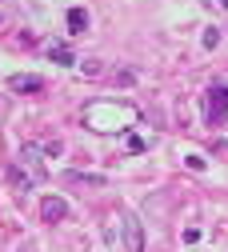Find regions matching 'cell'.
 <instances>
[{
	"label": "cell",
	"instance_id": "obj_13",
	"mask_svg": "<svg viewBox=\"0 0 228 252\" xmlns=\"http://www.w3.org/2000/svg\"><path fill=\"white\" fill-rule=\"evenodd\" d=\"M216 40H220V32H216V28H208V32H204V48H216Z\"/></svg>",
	"mask_w": 228,
	"mask_h": 252
},
{
	"label": "cell",
	"instance_id": "obj_15",
	"mask_svg": "<svg viewBox=\"0 0 228 252\" xmlns=\"http://www.w3.org/2000/svg\"><path fill=\"white\" fill-rule=\"evenodd\" d=\"M0 20H4V16H0Z\"/></svg>",
	"mask_w": 228,
	"mask_h": 252
},
{
	"label": "cell",
	"instance_id": "obj_2",
	"mask_svg": "<svg viewBox=\"0 0 228 252\" xmlns=\"http://www.w3.org/2000/svg\"><path fill=\"white\" fill-rule=\"evenodd\" d=\"M208 124H224L228 120V84H220V88H212L208 92Z\"/></svg>",
	"mask_w": 228,
	"mask_h": 252
},
{
	"label": "cell",
	"instance_id": "obj_4",
	"mask_svg": "<svg viewBox=\"0 0 228 252\" xmlns=\"http://www.w3.org/2000/svg\"><path fill=\"white\" fill-rule=\"evenodd\" d=\"M124 236H128V252H144V224H140V216H132V212L124 216Z\"/></svg>",
	"mask_w": 228,
	"mask_h": 252
},
{
	"label": "cell",
	"instance_id": "obj_7",
	"mask_svg": "<svg viewBox=\"0 0 228 252\" xmlns=\"http://www.w3.org/2000/svg\"><path fill=\"white\" fill-rule=\"evenodd\" d=\"M8 84H12L16 92H40V88H44V80H40V76H32V72H20V76H12Z\"/></svg>",
	"mask_w": 228,
	"mask_h": 252
},
{
	"label": "cell",
	"instance_id": "obj_12",
	"mask_svg": "<svg viewBox=\"0 0 228 252\" xmlns=\"http://www.w3.org/2000/svg\"><path fill=\"white\" fill-rule=\"evenodd\" d=\"M40 152H48V156H60V140H44V144H40Z\"/></svg>",
	"mask_w": 228,
	"mask_h": 252
},
{
	"label": "cell",
	"instance_id": "obj_10",
	"mask_svg": "<svg viewBox=\"0 0 228 252\" xmlns=\"http://www.w3.org/2000/svg\"><path fill=\"white\" fill-rule=\"evenodd\" d=\"M8 180H12L16 188H20V192H28V188H32V184H36V180H32L28 172H20V168H8Z\"/></svg>",
	"mask_w": 228,
	"mask_h": 252
},
{
	"label": "cell",
	"instance_id": "obj_14",
	"mask_svg": "<svg viewBox=\"0 0 228 252\" xmlns=\"http://www.w3.org/2000/svg\"><path fill=\"white\" fill-rule=\"evenodd\" d=\"M220 4H224V8H228V0H220Z\"/></svg>",
	"mask_w": 228,
	"mask_h": 252
},
{
	"label": "cell",
	"instance_id": "obj_3",
	"mask_svg": "<svg viewBox=\"0 0 228 252\" xmlns=\"http://www.w3.org/2000/svg\"><path fill=\"white\" fill-rule=\"evenodd\" d=\"M20 164H28V176H32V180H44V156H40V144H24V148H20Z\"/></svg>",
	"mask_w": 228,
	"mask_h": 252
},
{
	"label": "cell",
	"instance_id": "obj_6",
	"mask_svg": "<svg viewBox=\"0 0 228 252\" xmlns=\"http://www.w3.org/2000/svg\"><path fill=\"white\" fill-rule=\"evenodd\" d=\"M64 184H84V188H104L108 180L100 172H64Z\"/></svg>",
	"mask_w": 228,
	"mask_h": 252
},
{
	"label": "cell",
	"instance_id": "obj_5",
	"mask_svg": "<svg viewBox=\"0 0 228 252\" xmlns=\"http://www.w3.org/2000/svg\"><path fill=\"white\" fill-rule=\"evenodd\" d=\"M40 216L48 220V224H56V220L68 216V204H64L60 196H44V200H40Z\"/></svg>",
	"mask_w": 228,
	"mask_h": 252
},
{
	"label": "cell",
	"instance_id": "obj_1",
	"mask_svg": "<svg viewBox=\"0 0 228 252\" xmlns=\"http://www.w3.org/2000/svg\"><path fill=\"white\" fill-rule=\"evenodd\" d=\"M140 120V112L132 104H120V100H92L84 108V124L96 132H116V128H132Z\"/></svg>",
	"mask_w": 228,
	"mask_h": 252
},
{
	"label": "cell",
	"instance_id": "obj_9",
	"mask_svg": "<svg viewBox=\"0 0 228 252\" xmlns=\"http://www.w3.org/2000/svg\"><path fill=\"white\" fill-rule=\"evenodd\" d=\"M48 60H52V64H60V68H68V64H76V56H72L68 48H64V44H52V48H48Z\"/></svg>",
	"mask_w": 228,
	"mask_h": 252
},
{
	"label": "cell",
	"instance_id": "obj_11",
	"mask_svg": "<svg viewBox=\"0 0 228 252\" xmlns=\"http://www.w3.org/2000/svg\"><path fill=\"white\" fill-rule=\"evenodd\" d=\"M80 72H84V76H100L104 64H100V60H80Z\"/></svg>",
	"mask_w": 228,
	"mask_h": 252
},
{
	"label": "cell",
	"instance_id": "obj_8",
	"mask_svg": "<svg viewBox=\"0 0 228 252\" xmlns=\"http://www.w3.org/2000/svg\"><path fill=\"white\" fill-rule=\"evenodd\" d=\"M88 24H92V16L84 12V8H68V32H88Z\"/></svg>",
	"mask_w": 228,
	"mask_h": 252
}]
</instances>
